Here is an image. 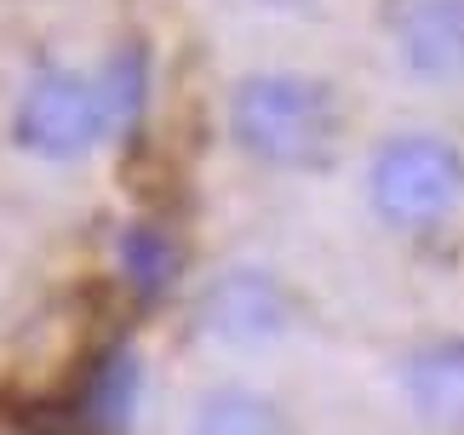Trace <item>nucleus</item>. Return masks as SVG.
Returning a JSON list of instances; mask_svg holds the SVG:
<instances>
[{
  "label": "nucleus",
  "instance_id": "f257e3e1",
  "mask_svg": "<svg viewBox=\"0 0 464 435\" xmlns=\"http://www.w3.org/2000/svg\"><path fill=\"white\" fill-rule=\"evenodd\" d=\"M229 143L270 172H321L344 138V103L304 69H253L224 103Z\"/></svg>",
  "mask_w": 464,
  "mask_h": 435
},
{
  "label": "nucleus",
  "instance_id": "f03ea898",
  "mask_svg": "<svg viewBox=\"0 0 464 435\" xmlns=\"http://www.w3.org/2000/svg\"><path fill=\"white\" fill-rule=\"evenodd\" d=\"M367 207L390 229L424 235L464 207V150L448 132H396L367 155Z\"/></svg>",
  "mask_w": 464,
  "mask_h": 435
},
{
  "label": "nucleus",
  "instance_id": "7ed1b4c3",
  "mask_svg": "<svg viewBox=\"0 0 464 435\" xmlns=\"http://www.w3.org/2000/svg\"><path fill=\"white\" fill-rule=\"evenodd\" d=\"M110 138L98 86L86 69L46 63L17 86L12 98V143L41 167H75Z\"/></svg>",
  "mask_w": 464,
  "mask_h": 435
},
{
  "label": "nucleus",
  "instance_id": "20e7f679",
  "mask_svg": "<svg viewBox=\"0 0 464 435\" xmlns=\"http://www.w3.org/2000/svg\"><path fill=\"white\" fill-rule=\"evenodd\" d=\"M298 321V293L270 264H224L195 298V333L218 350H270Z\"/></svg>",
  "mask_w": 464,
  "mask_h": 435
},
{
  "label": "nucleus",
  "instance_id": "39448f33",
  "mask_svg": "<svg viewBox=\"0 0 464 435\" xmlns=\"http://www.w3.org/2000/svg\"><path fill=\"white\" fill-rule=\"evenodd\" d=\"M396 63L419 86L464 81V0H401L390 17Z\"/></svg>",
  "mask_w": 464,
  "mask_h": 435
},
{
  "label": "nucleus",
  "instance_id": "423d86ee",
  "mask_svg": "<svg viewBox=\"0 0 464 435\" xmlns=\"http://www.w3.org/2000/svg\"><path fill=\"white\" fill-rule=\"evenodd\" d=\"M401 401L407 412L436 430V435H459L464 430V333H430L401 355L396 367Z\"/></svg>",
  "mask_w": 464,
  "mask_h": 435
},
{
  "label": "nucleus",
  "instance_id": "0eeeda50",
  "mask_svg": "<svg viewBox=\"0 0 464 435\" xmlns=\"http://www.w3.org/2000/svg\"><path fill=\"white\" fill-rule=\"evenodd\" d=\"M138 407H144V361L132 343H115L92 361L81 384V424L92 435H127Z\"/></svg>",
  "mask_w": 464,
  "mask_h": 435
},
{
  "label": "nucleus",
  "instance_id": "6e6552de",
  "mask_svg": "<svg viewBox=\"0 0 464 435\" xmlns=\"http://www.w3.org/2000/svg\"><path fill=\"white\" fill-rule=\"evenodd\" d=\"M189 435H293V419L270 390L212 384L189 407Z\"/></svg>",
  "mask_w": 464,
  "mask_h": 435
},
{
  "label": "nucleus",
  "instance_id": "1a4fd4ad",
  "mask_svg": "<svg viewBox=\"0 0 464 435\" xmlns=\"http://www.w3.org/2000/svg\"><path fill=\"white\" fill-rule=\"evenodd\" d=\"M92 86H98L103 121H110V138H115V132H138V121L150 115V98H155L150 46H144V41H121L110 58L92 69Z\"/></svg>",
  "mask_w": 464,
  "mask_h": 435
},
{
  "label": "nucleus",
  "instance_id": "9d476101",
  "mask_svg": "<svg viewBox=\"0 0 464 435\" xmlns=\"http://www.w3.org/2000/svg\"><path fill=\"white\" fill-rule=\"evenodd\" d=\"M115 269L138 298H160V293H172L178 269H184V246H178V235L167 224L132 218V224L115 235Z\"/></svg>",
  "mask_w": 464,
  "mask_h": 435
},
{
  "label": "nucleus",
  "instance_id": "9b49d317",
  "mask_svg": "<svg viewBox=\"0 0 464 435\" xmlns=\"http://www.w3.org/2000/svg\"><path fill=\"white\" fill-rule=\"evenodd\" d=\"M270 6H304V0H270Z\"/></svg>",
  "mask_w": 464,
  "mask_h": 435
}]
</instances>
